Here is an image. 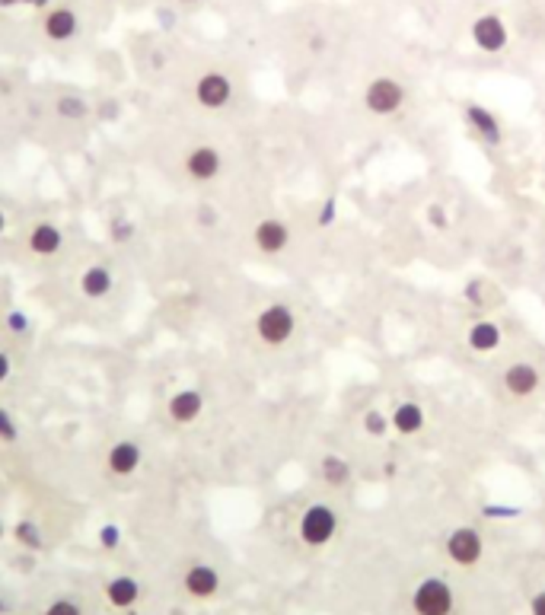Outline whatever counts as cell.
I'll return each mask as SVG.
<instances>
[{
    "label": "cell",
    "mask_w": 545,
    "mask_h": 615,
    "mask_svg": "<svg viewBox=\"0 0 545 615\" xmlns=\"http://www.w3.org/2000/svg\"><path fill=\"white\" fill-rule=\"evenodd\" d=\"M296 329V319H294V310L284 303H271L265 306L262 312L256 316V331H258V339L265 341V345L277 348L284 345V341L294 335Z\"/></svg>",
    "instance_id": "obj_1"
},
{
    "label": "cell",
    "mask_w": 545,
    "mask_h": 615,
    "mask_svg": "<svg viewBox=\"0 0 545 615\" xmlns=\"http://www.w3.org/2000/svg\"><path fill=\"white\" fill-rule=\"evenodd\" d=\"M335 529H338V517L329 504H310V508L303 510L300 539L306 542V545H313V548L325 545V542L335 536Z\"/></svg>",
    "instance_id": "obj_2"
},
{
    "label": "cell",
    "mask_w": 545,
    "mask_h": 615,
    "mask_svg": "<svg viewBox=\"0 0 545 615\" xmlns=\"http://www.w3.org/2000/svg\"><path fill=\"white\" fill-rule=\"evenodd\" d=\"M411 609L418 615H450L453 612V590L440 577H428L418 583L415 596H411Z\"/></svg>",
    "instance_id": "obj_3"
},
{
    "label": "cell",
    "mask_w": 545,
    "mask_h": 615,
    "mask_svg": "<svg viewBox=\"0 0 545 615\" xmlns=\"http://www.w3.org/2000/svg\"><path fill=\"white\" fill-rule=\"evenodd\" d=\"M405 102V89L399 80H392V77H377V80L367 87V93H363V106H367V112H373V116H392V112H399Z\"/></svg>",
    "instance_id": "obj_4"
},
{
    "label": "cell",
    "mask_w": 545,
    "mask_h": 615,
    "mask_svg": "<svg viewBox=\"0 0 545 615\" xmlns=\"http://www.w3.org/2000/svg\"><path fill=\"white\" fill-rule=\"evenodd\" d=\"M195 99H198V106L217 112V108H223L230 99H233V83H230L227 74H217V70L202 74L195 83Z\"/></svg>",
    "instance_id": "obj_5"
},
{
    "label": "cell",
    "mask_w": 545,
    "mask_h": 615,
    "mask_svg": "<svg viewBox=\"0 0 545 615\" xmlns=\"http://www.w3.org/2000/svg\"><path fill=\"white\" fill-rule=\"evenodd\" d=\"M482 548H484L482 536H478V529H472V526L453 529L450 539H446V554H450L459 568H472V564L482 558Z\"/></svg>",
    "instance_id": "obj_6"
},
{
    "label": "cell",
    "mask_w": 545,
    "mask_h": 615,
    "mask_svg": "<svg viewBox=\"0 0 545 615\" xmlns=\"http://www.w3.org/2000/svg\"><path fill=\"white\" fill-rule=\"evenodd\" d=\"M472 42H475L482 51L498 54L507 48V26L498 14H484L472 23Z\"/></svg>",
    "instance_id": "obj_7"
},
{
    "label": "cell",
    "mask_w": 545,
    "mask_h": 615,
    "mask_svg": "<svg viewBox=\"0 0 545 615\" xmlns=\"http://www.w3.org/2000/svg\"><path fill=\"white\" fill-rule=\"evenodd\" d=\"M141 460H144V453H141V446H137L135 440H118V443L108 446L106 469L112 475H118V479H125V475H135L137 472Z\"/></svg>",
    "instance_id": "obj_8"
},
{
    "label": "cell",
    "mask_w": 545,
    "mask_h": 615,
    "mask_svg": "<svg viewBox=\"0 0 545 615\" xmlns=\"http://www.w3.org/2000/svg\"><path fill=\"white\" fill-rule=\"evenodd\" d=\"M223 170V156L217 154L214 147H208V144H202V147H195L189 156H185V172H189L195 182H211V179H217Z\"/></svg>",
    "instance_id": "obj_9"
},
{
    "label": "cell",
    "mask_w": 545,
    "mask_h": 615,
    "mask_svg": "<svg viewBox=\"0 0 545 615\" xmlns=\"http://www.w3.org/2000/svg\"><path fill=\"white\" fill-rule=\"evenodd\" d=\"M182 587H185V593H189L192 600H211V596H217V590H221V574H217V568H211V564H192V568L185 571V577H182Z\"/></svg>",
    "instance_id": "obj_10"
},
{
    "label": "cell",
    "mask_w": 545,
    "mask_h": 615,
    "mask_svg": "<svg viewBox=\"0 0 545 615\" xmlns=\"http://www.w3.org/2000/svg\"><path fill=\"white\" fill-rule=\"evenodd\" d=\"M252 239H256L258 252H265V256H277V252L287 249L290 230H287V223L277 220V217H265V220L256 227V233H252Z\"/></svg>",
    "instance_id": "obj_11"
},
{
    "label": "cell",
    "mask_w": 545,
    "mask_h": 615,
    "mask_svg": "<svg viewBox=\"0 0 545 615\" xmlns=\"http://www.w3.org/2000/svg\"><path fill=\"white\" fill-rule=\"evenodd\" d=\"M45 35L52 42H70L77 33H80V20L70 7H54L45 14V23H42Z\"/></svg>",
    "instance_id": "obj_12"
},
{
    "label": "cell",
    "mask_w": 545,
    "mask_h": 615,
    "mask_svg": "<svg viewBox=\"0 0 545 615\" xmlns=\"http://www.w3.org/2000/svg\"><path fill=\"white\" fill-rule=\"evenodd\" d=\"M26 246H29V252H33V256L48 258V256H54L61 246H64V233H61L54 223L42 220V223H35L33 230H29Z\"/></svg>",
    "instance_id": "obj_13"
},
{
    "label": "cell",
    "mask_w": 545,
    "mask_h": 615,
    "mask_svg": "<svg viewBox=\"0 0 545 615\" xmlns=\"http://www.w3.org/2000/svg\"><path fill=\"white\" fill-rule=\"evenodd\" d=\"M202 408H204V396L198 393V389H179V393L169 399L166 412L175 424H192V421L202 415Z\"/></svg>",
    "instance_id": "obj_14"
},
{
    "label": "cell",
    "mask_w": 545,
    "mask_h": 615,
    "mask_svg": "<svg viewBox=\"0 0 545 615\" xmlns=\"http://www.w3.org/2000/svg\"><path fill=\"white\" fill-rule=\"evenodd\" d=\"M539 386V373L532 364H511L504 373V389L511 396H517V399H526V396L536 393Z\"/></svg>",
    "instance_id": "obj_15"
},
{
    "label": "cell",
    "mask_w": 545,
    "mask_h": 615,
    "mask_svg": "<svg viewBox=\"0 0 545 615\" xmlns=\"http://www.w3.org/2000/svg\"><path fill=\"white\" fill-rule=\"evenodd\" d=\"M106 600L108 606L115 609H131L137 600H141V583L135 581L131 574H118L106 583Z\"/></svg>",
    "instance_id": "obj_16"
},
{
    "label": "cell",
    "mask_w": 545,
    "mask_h": 615,
    "mask_svg": "<svg viewBox=\"0 0 545 615\" xmlns=\"http://www.w3.org/2000/svg\"><path fill=\"white\" fill-rule=\"evenodd\" d=\"M465 122L478 131V137H482L484 144H501V125L498 118H494V112H488L484 106L469 102V106H465Z\"/></svg>",
    "instance_id": "obj_17"
},
{
    "label": "cell",
    "mask_w": 545,
    "mask_h": 615,
    "mask_svg": "<svg viewBox=\"0 0 545 615\" xmlns=\"http://www.w3.org/2000/svg\"><path fill=\"white\" fill-rule=\"evenodd\" d=\"M108 291H112V271H108L106 265H89V268L80 275L83 297L102 300V297H108Z\"/></svg>",
    "instance_id": "obj_18"
},
{
    "label": "cell",
    "mask_w": 545,
    "mask_h": 615,
    "mask_svg": "<svg viewBox=\"0 0 545 615\" xmlns=\"http://www.w3.org/2000/svg\"><path fill=\"white\" fill-rule=\"evenodd\" d=\"M501 325L498 322H488V319H482V322H475L469 329V348L478 354H488V351H498L501 348Z\"/></svg>",
    "instance_id": "obj_19"
},
{
    "label": "cell",
    "mask_w": 545,
    "mask_h": 615,
    "mask_svg": "<svg viewBox=\"0 0 545 615\" xmlns=\"http://www.w3.org/2000/svg\"><path fill=\"white\" fill-rule=\"evenodd\" d=\"M392 427H396L399 433H418L424 427V412L421 405H415V402H402V405L392 412Z\"/></svg>",
    "instance_id": "obj_20"
},
{
    "label": "cell",
    "mask_w": 545,
    "mask_h": 615,
    "mask_svg": "<svg viewBox=\"0 0 545 615\" xmlns=\"http://www.w3.org/2000/svg\"><path fill=\"white\" fill-rule=\"evenodd\" d=\"M323 479L329 481L332 488H342L351 481V462L342 460V456H325L323 460Z\"/></svg>",
    "instance_id": "obj_21"
},
{
    "label": "cell",
    "mask_w": 545,
    "mask_h": 615,
    "mask_svg": "<svg viewBox=\"0 0 545 615\" xmlns=\"http://www.w3.org/2000/svg\"><path fill=\"white\" fill-rule=\"evenodd\" d=\"M54 112H58L61 118H68V122H83V118L89 116V106L80 96H61V99L54 102Z\"/></svg>",
    "instance_id": "obj_22"
},
{
    "label": "cell",
    "mask_w": 545,
    "mask_h": 615,
    "mask_svg": "<svg viewBox=\"0 0 545 615\" xmlns=\"http://www.w3.org/2000/svg\"><path fill=\"white\" fill-rule=\"evenodd\" d=\"M14 536H16V542H20L23 548H29V552H39V548L45 545V539H42V529H39V523H35V520H20L14 526Z\"/></svg>",
    "instance_id": "obj_23"
},
{
    "label": "cell",
    "mask_w": 545,
    "mask_h": 615,
    "mask_svg": "<svg viewBox=\"0 0 545 615\" xmlns=\"http://www.w3.org/2000/svg\"><path fill=\"white\" fill-rule=\"evenodd\" d=\"M108 237H112V243H128L131 237H135V223L125 220V217H112V223H108Z\"/></svg>",
    "instance_id": "obj_24"
},
{
    "label": "cell",
    "mask_w": 545,
    "mask_h": 615,
    "mask_svg": "<svg viewBox=\"0 0 545 615\" xmlns=\"http://www.w3.org/2000/svg\"><path fill=\"white\" fill-rule=\"evenodd\" d=\"M16 440H20V424L7 408H0V443H16Z\"/></svg>",
    "instance_id": "obj_25"
},
{
    "label": "cell",
    "mask_w": 545,
    "mask_h": 615,
    "mask_svg": "<svg viewBox=\"0 0 545 615\" xmlns=\"http://www.w3.org/2000/svg\"><path fill=\"white\" fill-rule=\"evenodd\" d=\"M386 427H390V421H386L380 412H367V415H363V431L373 433V437H383Z\"/></svg>",
    "instance_id": "obj_26"
},
{
    "label": "cell",
    "mask_w": 545,
    "mask_h": 615,
    "mask_svg": "<svg viewBox=\"0 0 545 615\" xmlns=\"http://www.w3.org/2000/svg\"><path fill=\"white\" fill-rule=\"evenodd\" d=\"M42 615H83V609H80V602H74V600H54Z\"/></svg>",
    "instance_id": "obj_27"
},
{
    "label": "cell",
    "mask_w": 545,
    "mask_h": 615,
    "mask_svg": "<svg viewBox=\"0 0 545 615\" xmlns=\"http://www.w3.org/2000/svg\"><path fill=\"white\" fill-rule=\"evenodd\" d=\"M118 542H121V529L115 526V523H106V526H99V545L106 548V552L118 548Z\"/></svg>",
    "instance_id": "obj_28"
},
{
    "label": "cell",
    "mask_w": 545,
    "mask_h": 615,
    "mask_svg": "<svg viewBox=\"0 0 545 615\" xmlns=\"http://www.w3.org/2000/svg\"><path fill=\"white\" fill-rule=\"evenodd\" d=\"M7 329L14 331V335H23V331L29 329V319H26V312H20V310L7 312Z\"/></svg>",
    "instance_id": "obj_29"
},
{
    "label": "cell",
    "mask_w": 545,
    "mask_h": 615,
    "mask_svg": "<svg viewBox=\"0 0 545 615\" xmlns=\"http://www.w3.org/2000/svg\"><path fill=\"white\" fill-rule=\"evenodd\" d=\"M335 208H338V201H335V195L332 198H325V204H323V210H319V227H329L332 220H335Z\"/></svg>",
    "instance_id": "obj_30"
},
{
    "label": "cell",
    "mask_w": 545,
    "mask_h": 615,
    "mask_svg": "<svg viewBox=\"0 0 545 615\" xmlns=\"http://www.w3.org/2000/svg\"><path fill=\"white\" fill-rule=\"evenodd\" d=\"M10 373H14V360H10V354L0 351V383H7Z\"/></svg>",
    "instance_id": "obj_31"
},
{
    "label": "cell",
    "mask_w": 545,
    "mask_h": 615,
    "mask_svg": "<svg viewBox=\"0 0 545 615\" xmlns=\"http://www.w3.org/2000/svg\"><path fill=\"white\" fill-rule=\"evenodd\" d=\"M530 612H532V615H545V590H542V593H536V596H532Z\"/></svg>",
    "instance_id": "obj_32"
},
{
    "label": "cell",
    "mask_w": 545,
    "mask_h": 615,
    "mask_svg": "<svg viewBox=\"0 0 545 615\" xmlns=\"http://www.w3.org/2000/svg\"><path fill=\"white\" fill-rule=\"evenodd\" d=\"M198 220H202V223H208V227H211V223H217V210L211 208V204H204V208L198 210Z\"/></svg>",
    "instance_id": "obj_33"
},
{
    "label": "cell",
    "mask_w": 545,
    "mask_h": 615,
    "mask_svg": "<svg viewBox=\"0 0 545 615\" xmlns=\"http://www.w3.org/2000/svg\"><path fill=\"white\" fill-rule=\"evenodd\" d=\"M484 514L488 517H513L517 514V508H484Z\"/></svg>",
    "instance_id": "obj_34"
},
{
    "label": "cell",
    "mask_w": 545,
    "mask_h": 615,
    "mask_svg": "<svg viewBox=\"0 0 545 615\" xmlns=\"http://www.w3.org/2000/svg\"><path fill=\"white\" fill-rule=\"evenodd\" d=\"M431 220H434V227H446V217L440 208H431Z\"/></svg>",
    "instance_id": "obj_35"
},
{
    "label": "cell",
    "mask_w": 545,
    "mask_h": 615,
    "mask_svg": "<svg viewBox=\"0 0 545 615\" xmlns=\"http://www.w3.org/2000/svg\"><path fill=\"white\" fill-rule=\"evenodd\" d=\"M4 227H7V214L0 210V233H4Z\"/></svg>",
    "instance_id": "obj_36"
},
{
    "label": "cell",
    "mask_w": 545,
    "mask_h": 615,
    "mask_svg": "<svg viewBox=\"0 0 545 615\" xmlns=\"http://www.w3.org/2000/svg\"><path fill=\"white\" fill-rule=\"evenodd\" d=\"M0 612H7V606H4V602H0Z\"/></svg>",
    "instance_id": "obj_37"
},
{
    "label": "cell",
    "mask_w": 545,
    "mask_h": 615,
    "mask_svg": "<svg viewBox=\"0 0 545 615\" xmlns=\"http://www.w3.org/2000/svg\"><path fill=\"white\" fill-rule=\"evenodd\" d=\"M0 539H4V523H0Z\"/></svg>",
    "instance_id": "obj_38"
},
{
    "label": "cell",
    "mask_w": 545,
    "mask_h": 615,
    "mask_svg": "<svg viewBox=\"0 0 545 615\" xmlns=\"http://www.w3.org/2000/svg\"><path fill=\"white\" fill-rule=\"evenodd\" d=\"M182 4H198V0H182Z\"/></svg>",
    "instance_id": "obj_39"
}]
</instances>
